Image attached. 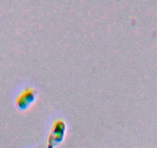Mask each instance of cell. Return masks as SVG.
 I'll use <instances>...</instances> for the list:
<instances>
[{"instance_id":"cell-2","label":"cell","mask_w":157,"mask_h":148,"mask_svg":"<svg viewBox=\"0 0 157 148\" xmlns=\"http://www.w3.org/2000/svg\"><path fill=\"white\" fill-rule=\"evenodd\" d=\"M65 130V123L63 120H57L55 123H54L53 129H52V134H50L49 137V141L50 143L52 142H56L61 140V137H63V133Z\"/></svg>"},{"instance_id":"cell-1","label":"cell","mask_w":157,"mask_h":148,"mask_svg":"<svg viewBox=\"0 0 157 148\" xmlns=\"http://www.w3.org/2000/svg\"><path fill=\"white\" fill-rule=\"evenodd\" d=\"M36 91L33 89L29 88L24 90L19 96L18 97L16 103L17 106L21 109H25L34 100Z\"/></svg>"}]
</instances>
